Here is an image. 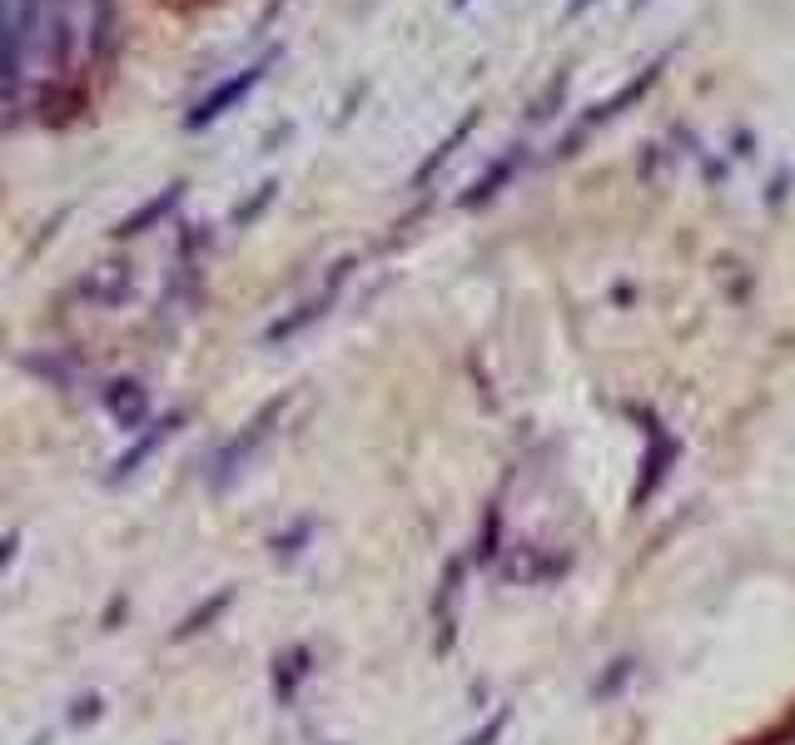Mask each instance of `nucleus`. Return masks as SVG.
I'll return each instance as SVG.
<instances>
[{
	"instance_id": "13",
	"label": "nucleus",
	"mask_w": 795,
	"mask_h": 745,
	"mask_svg": "<svg viewBox=\"0 0 795 745\" xmlns=\"http://www.w3.org/2000/svg\"><path fill=\"white\" fill-rule=\"evenodd\" d=\"M274 199H279V179H264V185H259V195H254V199H244V205L235 209V229H249V224H259V215L274 205Z\"/></svg>"
},
{
	"instance_id": "3",
	"label": "nucleus",
	"mask_w": 795,
	"mask_h": 745,
	"mask_svg": "<svg viewBox=\"0 0 795 745\" xmlns=\"http://www.w3.org/2000/svg\"><path fill=\"white\" fill-rule=\"evenodd\" d=\"M348 274H354V259H338V264H334V279L324 284V294L309 298V304H299L294 314H284L279 324H269V334H264V338H269V344H284V338H294V334H304L309 324H318V318L334 308V298H338V289L348 284Z\"/></svg>"
},
{
	"instance_id": "10",
	"label": "nucleus",
	"mask_w": 795,
	"mask_h": 745,
	"mask_svg": "<svg viewBox=\"0 0 795 745\" xmlns=\"http://www.w3.org/2000/svg\"><path fill=\"white\" fill-rule=\"evenodd\" d=\"M20 85V26L0 6V100H10Z\"/></svg>"
},
{
	"instance_id": "6",
	"label": "nucleus",
	"mask_w": 795,
	"mask_h": 745,
	"mask_svg": "<svg viewBox=\"0 0 795 745\" xmlns=\"http://www.w3.org/2000/svg\"><path fill=\"white\" fill-rule=\"evenodd\" d=\"M185 179H175V185H165V189H159V195L155 199H145V205L140 209H135V215H125L120 224H115V239H140V234H150L155 229V224H165L169 215H175V209H179V199H185Z\"/></svg>"
},
{
	"instance_id": "5",
	"label": "nucleus",
	"mask_w": 795,
	"mask_h": 745,
	"mask_svg": "<svg viewBox=\"0 0 795 745\" xmlns=\"http://www.w3.org/2000/svg\"><path fill=\"white\" fill-rule=\"evenodd\" d=\"M80 294L90 298V304H100V308H120L125 298L135 294V269L130 264H120V259L95 264V269L80 279Z\"/></svg>"
},
{
	"instance_id": "11",
	"label": "nucleus",
	"mask_w": 795,
	"mask_h": 745,
	"mask_svg": "<svg viewBox=\"0 0 795 745\" xmlns=\"http://www.w3.org/2000/svg\"><path fill=\"white\" fill-rule=\"evenodd\" d=\"M229 606H235V587H219V596H215V602H205V606H199V612H189L185 616V626H179V642H189V636H199V632H205V626H215L219 622V616H225L229 612Z\"/></svg>"
},
{
	"instance_id": "15",
	"label": "nucleus",
	"mask_w": 795,
	"mask_h": 745,
	"mask_svg": "<svg viewBox=\"0 0 795 745\" xmlns=\"http://www.w3.org/2000/svg\"><path fill=\"white\" fill-rule=\"evenodd\" d=\"M100 716V696H85L76 701V711H70V726H85V721H95Z\"/></svg>"
},
{
	"instance_id": "16",
	"label": "nucleus",
	"mask_w": 795,
	"mask_h": 745,
	"mask_svg": "<svg viewBox=\"0 0 795 745\" xmlns=\"http://www.w3.org/2000/svg\"><path fill=\"white\" fill-rule=\"evenodd\" d=\"M16 547H20V537H0V567H6V562L16 557Z\"/></svg>"
},
{
	"instance_id": "8",
	"label": "nucleus",
	"mask_w": 795,
	"mask_h": 745,
	"mask_svg": "<svg viewBox=\"0 0 795 745\" xmlns=\"http://www.w3.org/2000/svg\"><path fill=\"white\" fill-rule=\"evenodd\" d=\"M105 408H110V418L120 423V428H140L145 413H150V393L135 378H115L110 388H105Z\"/></svg>"
},
{
	"instance_id": "4",
	"label": "nucleus",
	"mask_w": 795,
	"mask_h": 745,
	"mask_svg": "<svg viewBox=\"0 0 795 745\" xmlns=\"http://www.w3.org/2000/svg\"><path fill=\"white\" fill-rule=\"evenodd\" d=\"M179 428H185V413H169V418L150 423V428H145L140 438H135V443L125 447L120 457H115V467H110V483H125V477H130V473H140V463H150V457H155V453H159V447H165L169 438H175Z\"/></svg>"
},
{
	"instance_id": "17",
	"label": "nucleus",
	"mask_w": 795,
	"mask_h": 745,
	"mask_svg": "<svg viewBox=\"0 0 795 745\" xmlns=\"http://www.w3.org/2000/svg\"><path fill=\"white\" fill-rule=\"evenodd\" d=\"M592 6H597V0H567V20H577L582 10H592Z\"/></svg>"
},
{
	"instance_id": "7",
	"label": "nucleus",
	"mask_w": 795,
	"mask_h": 745,
	"mask_svg": "<svg viewBox=\"0 0 795 745\" xmlns=\"http://www.w3.org/2000/svg\"><path fill=\"white\" fill-rule=\"evenodd\" d=\"M523 159H527V149H523V145H513V149H507L503 159H493V165H487L483 175L473 179V189H468V195H458V205H463V209H483L487 199H497V195H503V189H507V185H513V179H517V169H523Z\"/></svg>"
},
{
	"instance_id": "18",
	"label": "nucleus",
	"mask_w": 795,
	"mask_h": 745,
	"mask_svg": "<svg viewBox=\"0 0 795 745\" xmlns=\"http://www.w3.org/2000/svg\"><path fill=\"white\" fill-rule=\"evenodd\" d=\"M646 6H652V0H632V10H646Z\"/></svg>"
},
{
	"instance_id": "12",
	"label": "nucleus",
	"mask_w": 795,
	"mask_h": 745,
	"mask_svg": "<svg viewBox=\"0 0 795 745\" xmlns=\"http://www.w3.org/2000/svg\"><path fill=\"white\" fill-rule=\"evenodd\" d=\"M567 85H572V70L562 66V70L553 74V85H547V95H537V100H533V110H527V120H533V125L553 120V115H557V105L567 100Z\"/></svg>"
},
{
	"instance_id": "19",
	"label": "nucleus",
	"mask_w": 795,
	"mask_h": 745,
	"mask_svg": "<svg viewBox=\"0 0 795 745\" xmlns=\"http://www.w3.org/2000/svg\"><path fill=\"white\" fill-rule=\"evenodd\" d=\"M463 6H473V0H453V10H463Z\"/></svg>"
},
{
	"instance_id": "2",
	"label": "nucleus",
	"mask_w": 795,
	"mask_h": 745,
	"mask_svg": "<svg viewBox=\"0 0 795 745\" xmlns=\"http://www.w3.org/2000/svg\"><path fill=\"white\" fill-rule=\"evenodd\" d=\"M279 60V50H264L254 66H244L239 74H229V80H219L215 90L205 95V100H195V110L185 115V130H205V125H215V120H225L235 105H244L254 90L264 85V74H269V66Z\"/></svg>"
},
{
	"instance_id": "14",
	"label": "nucleus",
	"mask_w": 795,
	"mask_h": 745,
	"mask_svg": "<svg viewBox=\"0 0 795 745\" xmlns=\"http://www.w3.org/2000/svg\"><path fill=\"white\" fill-rule=\"evenodd\" d=\"M507 721H513V711H507V706H503V711H497V716H493V721H487V726H483V731H473V736H468V741H463V745H493V741H497V736H503V731H507Z\"/></svg>"
},
{
	"instance_id": "9",
	"label": "nucleus",
	"mask_w": 795,
	"mask_h": 745,
	"mask_svg": "<svg viewBox=\"0 0 795 745\" xmlns=\"http://www.w3.org/2000/svg\"><path fill=\"white\" fill-rule=\"evenodd\" d=\"M477 120H483V110H468V115H463L458 125H453L448 135H443V140H438V149H433V155H428V159H423V165H418V175H413V189H423V185H428L433 175H438L443 165H448L453 155H458L463 145H468V135L477 130Z\"/></svg>"
},
{
	"instance_id": "1",
	"label": "nucleus",
	"mask_w": 795,
	"mask_h": 745,
	"mask_svg": "<svg viewBox=\"0 0 795 745\" xmlns=\"http://www.w3.org/2000/svg\"><path fill=\"white\" fill-rule=\"evenodd\" d=\"M662 70H666V60H652V66H646L642 74H636V80H632V85H622V90H617V95H607V100H597V105H592V110H587V115H582V120H577V125H572V130H567V135H562V140H557V149H553V155H557V159H572V155H577V149H582V145H587V140H592V130H602V125H607V120H617V115H627V110H632V105H636V100H642V95H646V90H652V85H656V80H662Z\"/></svg>"
}]
</instances>
